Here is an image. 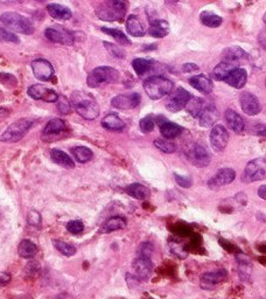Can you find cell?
Here are the masks:
<instances>
[{
    "instance_id": "39",
    "label": "cell",
    "mask_w": 266,
    "mask_h": 299,
    "mask_svg": "<svg viewBox=\"0 0 266 299\" xmlns=\"http://www.w3.org/2000/svg\"><path fill=\"white\" fill-rule=\"evenodd\" d=\"M132 67L133 69H134V72L137 73V75L142 76L146 74V73L151 69L152 61L146 59H135L133 60Z\"/></svg>"
},
{
    "instance_id": "49",
    "label": "cell",
    "mask_w": 266,
    "mask_h": 299,
    "mask_svg": "<svg viewBox=\"0 0 266 299\" xmlns=\"http://www.w3.org/2000/svg\"><path fill=\"white\" fill-rule=\"evenodd\" d=\"M174 177H175V180L176 183L179 184L180 186L181 187H185V188H188V187L192 186V180L188 179V178H185V177H181L179 176V174H174Z\"/></svg>"
},
{
    "instance_id": "26",
    "label": "cell",
    "mask_w": 266,
    "mask_h": 299,
    "mask_svg": "<svg viewBox=\"0 0 266 299\" xmlns=\"http://www.w3.org/2000/svg\"><path fill=\"white\" fill-rule=\"evenodd\" d=\"M168 33H169L168 22L165 20H160V19L151 21V26L148 28V34H150L151 37L161 39V37H165Z\"/></svg>"
},
{
    "instance_id": "50",
    "label": "cell",
    "mask_w": 266,
    "mask_h": 299,
    "mask_svg": "<svg viewBox=\"0 0 266 299\" xmlns=\"http://www.w3.org/2000/svg\"><path fill=\"white\" fill-rule=\"evenodd\" d=\"M182 71L185 73H194L199 71V66L195 65V63H185L182 66Z\"/></svg>"
},
{
    "instance_id": "12",
    "label": "cell",
    "mask_w": 266,
    "mask_h": 299,
    "mask_svg": "<svg viewBox=\"0 0 266 299\" xmlns=\"http://www.w3.org/2000/svg\"><path fill=\"white\" fill-rule=\"evenodd\" d=\"M132 266L135 276L141 279H148L153 271V263L151 261V256L140 255V254L133 261Z\"/></svg>"
},
{
    "instance_id": "35",
    "label": "cell",
    "mask_w": 266,
    "mask_h": 299,
    "mask_svg": "<svg viewBox=\"0 0 266 299\" xmlns=\"http://www.w3.org/2000/svg\"><path fill=\"white\" fill-rule=\"evenodd\" d=\"M204 107L205 106H204L203 101H202L201 98L191 96L189 101L187 102L185 108H186V110L188 111V112L191 113L193 117H195V118H199L200 113L202 112V110H203Z\"/></svg>"
},
{
    "instance_id": "53",
    "label": "cell",
    "mask_w": 266,
    "mask_h": 299,
    "mask_svg": "<svg viewBox=\"0 0 266 299\" xmlns=\"http://www.w3.org/2000/svg\"><path fill=\"white\" fill-rule=\"evenodd\" d=\"M166 1V4H175V2L180 1V0H165Z\"/></svg>"
},
{
    "instance_id": "33",
    "label": "cell",
    "mask_w": 266,
    "mask_h": 299,
    "mask_svg": "<svg viewBox=\"0 0 266 299\" xmlns=\"http://www.w3.org/2000/svg\"><path fill=\"white\" fill-rule=\"evenodd\" d=\"M238 67V65H233V63L222 61L220 65H217L213 71V77L216 81H224V78L229 75V73L233 71V68Z\"/></svg>"
},
{
    "instance_id": "17",
    "label": "cell",
    "mask_w": 266,
    "mask_h": 299,
    "mask_svg": "<svg viewBox=\"0 0 266 299\" xmlns=\"http://www.w3.org/2000/svg\"><path fill=\"white\" fill-rule=\"evenodd\" d=\"M236 178V172L233 168H222L215 176L208 181L210 188H218V187L229 185Z\"/></svg>"
},
{
    "instance_id": "23",
    "label": "cell",
    "mask_w": 266,
    "mask_h": 299,
    "mask_svg": "<svg viewBox=\"0 0 266 299\" xmlns=\"http://www.w3.org/2000/svg\"><path fill=\"white\" fill-rule=\"evenodd\" d=\"M224 117H226L227 124L229 125V128L233 130V132L240 133L244 131V128H245V125H244V120L235 110L228 109L226 111V113H224Z\"/></svg>"
},
{
    "instance_id": "9",
    "label": "cell",
    "mask_w": 266,
    "mask_h": 299,
    "mask_svg": "<svg viewBox=\"0 0 266 299\" xmlns=\"http://www.w3.org/2000/svg\"><path fill=\"white\" fill-rule=\"evenodd\" d=\"M192 95L183 88H177L174 93L170 95L168 101H167L166 108L170 112H179L185 109L187 102L189 101Z\"/></svg>"
},
{
    "instance_id": "52",
    "label": "cell",
    "mask_w": 266,
    "mask_h": 299,
    "mask_svg": "<svg viewBox=\"0 0 266 299\" xmlns=\"http://www.w3.org/2000/svg\"><path fill=\"white\" fill-rule=\"evenodd\" d=\"M265 190H266V186L265 185H263L261 188L258 189V195L261 196V198L263 199V200H265L266 199V194H265Z\"/></svg>"
},
{
    "instance_id": "3",
    "label": "cell",
    "mask_w": 266,
    "mask_h": 299,
    "mask_svg": "<svg viewBox=\"0 0 266 299\" xmlns=\"http://www.w3.org/2000/svg\"><path fill=\"white\" fill-rule=\"evenodd\" d=\"M173 82L163 76H151L144 82V89L151 100H161L173 90Z\"/></svg>"
},
{
    "instance_id": "20",
    "label": "cell",
    "mask_w": 266,
    "mask_h": 299,
    "mask_svg": "<svg viewBox=\"0 0 266 299\" xmlns=\"http://www.w3.org/2000/svg\"><path fill=\"white\" fill-rule=\"evenodd\" d=\"M222 57H223V61L233 63V65H238L240 61L248 59V54L239 47H228L223 50L222 53Z\"/></svg>"
},
{
    "instance_id": "55",
    "label": "cell",
    "mask_w": 266,
    "mask_h": 299,
    "mask_svg": "<svg viewBox=\"0 0 266 299\" xmlns=\"http://www.w3.org/2000/svg\"><path fill=\"white\" fill-rule=\"evenodd\" d=\"M59 299H65V298H59Z\"/></svg>"
},
{
    "instance_id": "30",
    "label": "cell",
    "mask_w": 266,
    "mask_h": 299,
    "mask_svg": "<svg viewBox=\"0 0 266 299\" xmlns=\"http://www.w3.org/2000/svg\"><path fill=\"white\" fill-rule=\"evenodd\" d=\"M102 126L110 131H120L125 128V123L115 113H109L102 119Z\"/></svg>"
},
{
    "instance_id": "51",
    "label": "cell",
    "mask_w": 266,
    "mask_h": 299,
    "mask_svg": "<svg viewBox=\"0 0 266 299\" xmlns=\"http://www.w3.org/2000/svg\"><path fill=\"white\" fill-rule=\"evenodd\" d=\"M9 282H11V275H9V273L7 272L0 273V285L5 286L7 285Z\"/></svg>"
},
{
    "instance_id": "28",
    "label": "cell",
    "mask_w": 266,
    "mask_h": 299,
    "mask_svg": "<svg viewBox=\"0 0 266 299\" xmlns=\"http://www.w3.org/2000/svg\"><path fill=\"white\" fill-rule=\"evenodd\" d=\"M50 157H52L54 163H56L60 166L65 167V168H74L75 164L74 160L70 158V155L66 154V152L61 151L59 149H53L50 151Z\"/></svg>"
},
{
    "instance_id": "38",
    "label": "cell",
    "mask_w": 266,
    "mask_h": 299,
    "mask_svg": "<svg viewBox=\"0 0 266 299\" xmlns=\"http://www.w3.org/2000/svg\"><path fill=\"white\" fill-rule=\"evenodd\" d=\"M102 32H104L105 34H109L115 39L117 42H119L120 44H123V46H129V44H131V40L129 39L128 37L125 36L124 33H123L122 31L116 30V28H107V27H102Z\"/></svg>"
},
{
    "instance_id": "13",
    "label": "cell",
    "mask_w": 266,
    "mask_h": 299,
    "mask_svg": "<svg viewBox=\"0 0 266 299\" xmlns=\"http://www.w3.org/2000/svg\"><path fill=\"white\" fill-rule=\"evenodd\" d=\"M140 95L137 93L133 94H128V95H118V96L113 97L111 101L113 108L120 110H129L133 109V108H137L140 104Z\"/></svg>"
},
{
    "instance_id": "16",
    "label": "cell",
    "mask_w": 266,
    "mask_h": 299,
    "mask_svg": "<svg viewBox=\"0 0 266 299\" xmlns=\"http://www.w3.org/2000/svg\"><path fill=\"white\" fill-rule=\"evenodd\" d=\"M229 142V133L223 125H215L210 132V143L215 151H222L226 149Z\"/></svg>"
},
{
    "instance_id": "24",
    "label": "cell",
    "mask_w": 266,
    "mask_h": 299,
    "mask_svg": "<svg viewBox=\"0 0 266 299\" xmlns=\"http://www.w3.org/2000/svg\"><path fill=\"white\" fill-rule=\"evenodd\" d=\"M47 12L52 18L61 21L69 20L72 15L70 9L60 4H48L47 5Z\"/></svg>"
},
{
    "instance_id": "44",
    "label": "cell",
    "mask_w": 266,
    "mask_h": 299,
    "mask_svg": "<svg viewBox=\"0 0 266 299\" xmlns=\"http://www.w3.org/2000/svg\"><path fill=\"white\" fill-rule=\"evenodd\" d=\"M154 126H155V123H154V119L152 116L144 117V118L140 120V123H139V128H140L141 132H144V133L152 132L153 131Z\"/></svg>"
},
{
    "instance_id": "19",
    "label": "cell",
    "mask_w": 266,
    "mask_h": 299,
    "mask_svg": "<svg viewBox=\"0 0 266 299\" xmlns=\"http://www.w3.org/2000/svg\"><path fill=\"white\" fill-rule=\"evenodd\" d=\"M228 278V272L226 270L221 269L217 271L205 272L201 277V284L203 288H208V286H214L220 283L224 282Z\"/></svg>"
},
{
    "instance_id": "31",
    "label": "cell",
    "mask_w": 266,
    "mask_h": 299,
    "mask_svg": "<svg viewBox=\"0 0 266 299\" xmlns=\"http://www.w3.org/2000/svg\"><path fill=\"white\" fill-rule=\"evenodd\" d=\"M126 193L129 194V195H131L132 198L137 199V200H146L150 198V189L147 188L146 186L141 185V184H132V185H130L126 187Z\"/></svg>"
},
{
    "instance_id": "32",
    "label": "cell",
    "mask_w": 266,
    "mask_h": 299,
    "mask_svg": "<svg viewBox=\"0 0 266 299\" xmlns=\"http://www.w3.org/2000/svg\"><path fill=\"white\" fill-rule=\"evenodd\" d=\"M18 254L19 256L22 259L31 260L37 254V247L35 243H33L30 240H24L21 241L18 248Z\"/></svg>"
},
{
    "instance_id": "43",
    "label": "cell",
    "mask_w": 266,
    "mask_h": 299,
    "mask_svg": "<svg viewBox=\"0 0 266 299\" xmlns=\"http://www.w3.org/2000/svg\"><path fill=\"white\" fill-rule=\"evenodd\" d=\"M56 104H58V109L61 113L68 114L71 112V103L66 97L59 96L58 101H56Z\"/></svg>"
},
{
    "instance_id": "48",
    "label": "cell",
    "mask_w": 266,
    "mask_h": 299,
    "mask_svg": "<svg viewBox=\"0 0 266 299\" xmlns=\"http://www.w3.org/2000/svg\"><path fill=\"white\" fill-rule=\"evenodd\" d=\"M27 222L32 227L40 228L41 227V215L39 212L31 211L27 215Z\"/></svg>"
},
{
    "instance_id": "2",
    "label": "cell",
    "mask_w": 266,
    "mask_h": 299,
    "mask_svg": "<svg viewBox=\"0 0 266 299\" xmlns=\"http://www.w3.org/2000/svg\"><path fill=\"white\" fill-rule=\"evenodd\" d=\"M126 4L122 0H104L96 9L97 17L104 21H120L126 15Z\"/></svg>"
},
{
    "instance_id": "47",
    "label": "cell",
    "mask_w": 266,
    "mask_h": 299,
    "mask_svg": "<svg viewBox=\"0 0 266 299\" xmlns=\"http://www.w3.org/2000/svg\"><path fill=\"white\" fill-rule=\"evenodd\" d=\"M66 229H68L69 233H71V234H80L83 231L84 224L82 221L72 220V221H69L68 224H66Z\"/></svg>"
},
{
    "instance_id": "11",
    "label": "cell",
    "mask_w": 266,
    "mask_h": 299,
    "mask_svg": "<svg viewBox=\"0 0 266 299\" xmlns=\"http://www.w3.org/2000/svg\"><path fill=\"white\" fill-rule=\"evenodd\" d=\"M28 96L33 98L36 101H44L48 102V103H54V102L58 101L59 95L55 90L53 89L44 87L41 84H34L31 85L27 90Z\"/></svg>"
},
{
    "instance_id": "46",
    "label": "cell",
    "mask_w": 266,
    "mask_h": 299,
    "mask_svg": "<svg viewBox=\"0 0 266 299\" xmlns=\"http://www.w3.org/2000/svg\"><path fill=\"white\" fill-rule=\"evenodd\" d=\"M0 82L6 87H15L18 84V79L14 75L7 73H0Z\"/></svg>"
},
{
    "instance_id": "5",
    "label": "cell",
    "mask_w": 266,
    "mask_h": 299,
    "mask_svg": "<svg viewBox=\"0 0 266 299\" xmlns=\"http://www.w3.org/2000/svg\"><path fill=\"white\" fill-rule=\"evenodd\" d=\"M119 79V73L111 67H98L88 75L87 83L89 87L97 88L105 83H116Z\"/></svg>"
},
{
    "instance_id": "14",
    "label": "cell",
    "mask_w": 266,
    "mask_h": 299,
    "mask_svg": "<svg viewBox=\"0 0 266 299\" xmlns=\"http://www.w3.org/2000/svg\"><path fill=\"white\" fill-rule=\"evenodd\" d=\"M239 103L242 110L249 116H255L262 111L261 102L253 94L243 93L239 97Z\"/></svg>"
},
{
    "instance_id": "29",
    "label": "cell",
    "mask_w": 266,
    "mask_h": 299,
    "mask_svg": "<svg viewBox=\"0 0 266 299\" xmlns=\"http://www.w3.org/2000/svg\"><path fill=\"white\" fill-rule=\"evenodd\" d=\"M183 129L180 125H177L175 123L168 122V120H165L164 123L160 124V132L166 139H173L176 138L181 135Z\"/></svg>"
},
{
    "instance_id": "10",
    "label": "cell",
    "mask_w": 266,
    "mask_h": 299,
    "mask_svg": "<svg viewBox=\"0 0 266 299\" xmlns=\"http://www.w3.org/2000/svg\"><path fill=\"white\" fill-rule=\"evenodd\" d=\"M32 71L39 81L48 82L54 77V68L52 63L44 59H37L32 62Z\"/></svg>"
},
{
    "instance_id": "15",
    "label": "cell",
    "mask_w": 266,
    "mask_h": 299,
    "mask_svg": "<svg viewBox=\"0 0 266 299\" xmlns=\"http://www.w3.org/2000/svg\"><path fill=\"white\" fill-rule=\"evenodd\" d=\"M188 159L196 167H205L210 163V154L201 145H194L188 152Z\"/></svg>"
},
{
    "instance_id": "37",
    "label": "cell",
    "mask_w": 266,
    "mask_h": 299,
    "mask_svg": "<svg viewBox=\"0 0 266 299\" xmlns=\"http://www.w3.org/2000/svg\"><path fill=\"white\" fill-rule=\"evenodd\" d=\"M71 152L76 160L80 164H85L88 161H90L94 155L93 151L90 149L85 148V146H76V148L71 149Z\"/></svg>"
},
{
    "instance_id": "45",
    "label": "cell",
    "mask_w": 266,
    "mask_h": 299,
    "mask_svg": "<svg viewBox=\"0 0 266 299\" xmlns=\"http://www.w3.org/2000/svg\"><path fill=\"white\" fill-rule=\"evenodd\" d=\"M104 46H105L107 52H109L113 57H116V59H124L125 57L124 50L119 48V47H117L116 44L110 42H104Z\"/></svg>"
},
{
    "instance_id": "21",
    "label": "cell",
    "mask_w": 266,
    "mask_h": 299,
    "mask_svg": "<svg viewBox=\"0 0 266 299\" xmlns=\"http://www.w3.org/2000/svg\"><path fill=\"white\" fill-rule=\"evenodd\" d=\"M189 84L202 94H210L213 91V82L205 75H196L189 78Z\"/></svg>"
},
{
    "instance_id": "40",
    "label": "cell",
    "mask_w": 266,
    "mask_h": 299,
    "mask_svg": "<svg viewBox=\"0 0 266 299\" xmlns=\"http://www.w3.org/2000/svg\"><path fill=\"white\" fill-rule=\"evenodd\" d=\"M154 145L158 150H160L164 153H174L176 151V145L169 139H155Z\"/></svg>"
},
{
    "instance_id": "27",
    "label": "cell",
    "mask_w": 266,
    "mask_h": 299,
    "mask_svg": "<svg viewBox=\"0 0 266 299\" xmlns=\"http://www.w3.org/2000/svg\"><path fill=\"white\" fill-rule=\"evenodd\" d=\"M126 28H128L130 36L132 37H141L146 34V30L137 15H130L126 20Z\"/></svg>"
},
{
    "instance_id": "8",
    "label": "cell",
    "mask_w": 266,
    "mask_h": 299,
    "mask_svg": "<svg viewBox=\"0 0 266 299\" xmlns=\"http://www.w3.org/2000/svg\"><path fill=\"white\" fill-rule=\"evenodd\" d=\"M44 37L54 43H61L66 46H71L74 43V34L62 26L48 27L44 31Z\"/></svg>"
},
{
    "instance_id": "22",
    "label": "cell",
    "mask_w": 266,
    "mask_h": 299,
    "mask_svg": "<svg viewBox=\"0 0 266 299\" xmlns=\"http://www.w3.org/2000/svg\"><path fill=\"white\" fill-rule=\"evenodd\" d=\"M217 119H218V112L216 108L213 106L204 107L202 112L200 113L199 116L200 125L203 126V128H210V126H213L214 124L217 122Z\"/></svg>"
},
{
    "instance_id": "54",
    "label": "cell",
    "mask_w": 266,
    "mask_h": 299,
    "mask_svg": "<svg viewBox=\"0 0 266 299\" xmlns=\"http://www.w3.org/2000/svg\"><path fill=\"white\" fill-rule=\"evenodd\" d=\"M36 1H40V2H42V1H44V0H36Z\"/></svg>"
},
{
    "instance_id": "25",
    "label": "cell",
    "mask_w": 266,
    "mask_h": 299,
    "mask_svg": "<svg viewBox=\"0 0 266 299\" xmlns=\"http://www.w3.org/2000/svg\"><path fill=\"white\" fill-rule=\"evenodd\" d=\"M126 227V220L122 216H113V218L107 219L104 224L100 225V231L102 234H109L111 231L120 230Z\"/></svg>"
},
{
    "instance_id": "6",
    "label": "cell",
    "mask_w": 266,
    "mask_h": 299,
    "mask_svg": "<svg viewBox=\"0 0 266 299\" xmlns=\"http://www.w3.org/2000/svg\"><path fill=\"white\" fill-rule=\"evenodd\" d=\"M33 125V120L28 118H21L15 120L12 123L5 132L0 137V141L4 143H15L19 142L20 139L28 132V130Z\"/></svg>"
},
{
    "instance_id": "4",
    "label": "cell",
    "mask_w": 266,
    "mask_h": 299,
    "mask_svg": "<svg viewBox=\"0 0 266 299\" xmlns=\"http://www.w3.org/2000/svg\"><path fill=\"white\" fill-rule=\"evenodd\" d=\"M0 20H1L2 25H4L6 28H8L9 31L26 34V36H30V34L34 33L33 22L28 18L19 13H15V12H6V13L1 14Z\"/></svg>"
},
{
    "instance_id": "1",
    "label": "cell",
    "mask_w": 266,
    "mask_h": 299,
    "mask_svg": "<svg viewBox=\"0 0 266 299\" xmlns=\"http://www.w3.org/2000/svg\"><path fill=\"white\" fill-rule=\"evenodd\" d=\"M71 104L76 112L84 119L94 120L100 114V107L97 102L89 93L75 91L71 95Z\"/></svg>"
},
{
    "instance_id": "41",
    "label": "cell",
    "mask_w": 266,
    "mask_h": 299,
    "mask_svg": "<svg viewBox=\"0 0 266 299\" xmlns=\"http://www.w3.org/2000/svg\"><path fill=\"white\" fill-rule=\"evenodd\" d=\"M53 244H54V247L56 248V250H59L62 255L70 257V256H74L76 254V248L74 246H71V244H69L66 242H62V241H59V240H54Z\"/></svg>"
},
{
    "instance_id": "34",
    "label": "cell",
    "mask_w": 266,
    "mask_h": 299,
    "mask_svg": "<svg viewBox=\"0 0 266 299\" xmlns=\"http://www.w3.org/2000/svg\"><path fill=\"white\" fill-rule=\"evenodd\" d=\"M200 19H201V22L204 25V26L210 27V28L220 27L222 25V22H223V19H222L220 15L215 14L210 11L202 12L201 15H200Z\"/></svg>"
},
{
    "instance_id": "42",
    "label": "cell",
    "mask_w": 266,
    "mask_h": 299,
    "mask_svg": "<svg viewBox=\"0 0 266 299\" xmlns=\"http://www.w3.org/2000/svg\"><path fill=\"white\" fill-rule=\"evenodd\" d=\"M0 41H2V42H13V43L20 42L19 37L15 36L13 32L6 30V28H0Z\"/></svg>"
},
{
    "instance_id": "7",
    "label": "cell",
    "mask_w": 266,
    "mask_h": 299,
    "mask_svg": "<svg viewBox=\"0 0 266 299\" xmlns=\"http://www.w3.org/2000/svg\"><path fill=\"white\" fill-rule=\"evenodd\" d=\"M266 174V161L265 158H257L249 161L244 170L243 180L245 183H252V181H259L265 178Z\"/></svg>"
},
{
    "instance_id": "36",
    "label": "cell",
    "mask_w": 266,
    "mask_h": 299,
    "mask_svg": "<svg viewBox=\"0 0 266 299\" xmlns=\"http://www.w3.org/2000/svg\"><path fill=\"white\" fill-rule=\"evenodd\" d=\"M66 130V123L61 118H53L47 123L46 128L43 129L44 135H58Z\"/></svg>"
},
{
    "instance_id": "18",
    "label": "cell",
    "mask_w": 266,
    "mask_h": 299,
    "mask_svg": "<svg viewBox=\"0 0 266 299\" xmlns=\"http://www.w3.org/2000/svg\"><path fill=\"white\" fill-rule=\"evenodd\" d=\"M246 79H248V74H246L245 69L236 67L224 78V82L235 89H242L246 83Z\"/></svg>"
}]
</instances>
